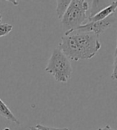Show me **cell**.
<instances>
[{
  "label": "cell",
  "instance_id": "cell-1",
  "mask_svg": "<svg viewBox=\"0 0 117 130\" xmlns=\"http://www.w3.org/2000/svg\"><path fill=\"white\" fill-rule=\"evenodd\" d=\"M100 48L99 36L83 32H72L64 34L58 45V48L69 60L74 61L92 59Z\"/></svg>",
  "mask_w": 117,
  "mask_h": 130
},
{
  "label": "cell",
  "instance_id": "cell-2",
  "mask_svg": "<svg viewBox=\"0 0 117 130\" xmlns=\"http://www.w3.org/2000/svg\"><path fill=\"white\" fill-rule=\"evenodd\" d=\"M89 6V1H71L66 12L61 19V27L64 32L75 29L87 23Z\"/></svg>",
  "mask_w": 117,
  "mask_h": 130
},
{
  "label": "cell",
  "instance_id": "cell-3",
  "mask_svg": "<svg viewBox=\"0 0 117 130\" xmlns=\"http://www.w3.org/2000/svg\"><path fill=\"white\" fill-rule=\"evenodd\" d=\"M45 71L53 75L56 81L66 83L71 78L73 68L70 60L57 48L52 53Z\"/></svg>",
  "mask_w": 117,
  "mask_h": 130
},
{
  "label": "cell",
  "instance_id": "cell-4",
  "mask_svg": "<svg viewBox=\"0 0 117 130\" xmlns=\"http://www.w3.org/2000/svg\"><path fill=\"white\" fill-rule=\"evenodd\" d=\"M116 23H117V15L115 12L108 18H106L105 19H103V20L98 22H88L75 29L64 32V34H69L72 32H92V34L99 36L100 34L106 31L109 28L112 27Z\"/></svg>",
  "mask_w": 117,
  "mask_h": 130
},
{
  "label": "cell",
  "instance_id": "cell-5",
  "mask_svg": "<svg viewBox=\"0 0 117 130\" xmlns=\"http://www.w3.org/2000/svg\"><path fill=\"white\" fill-rule=\"evenodd\" d=\"M116 7H117V1H112L111 3V4L108 5V6H106L105 8L101 10L100 12H98L94 16L89 18L88 19L87 23L88 22H98V21L103 20V19H105L106 18H108V16H110L112 14H113V13L115 12Z\"/></svg>",
  "mask_w": 117,
  "mask_h": 130
},
{
  "label": "cell",
  "instance_id": "cell-6",
  "mask_svg": "<svg viewBox=\"0 0 117 130\" xmlns=\"http://www.w3.org/2000/svg\"><path fill=\"white\" fill-rule=\"evenodd\" d=\"M0 116L3 117L4 118L7 119L10 122L15 123L16 125H20L21 123L18 121V119L11 112V110L9 109V107L5 104V102L0 99Z\"/></svg>",
  "mask_w": 117,
  "mask_h": 130
},
{
  "label": "cell",
  "instance_id": "cell-7",
  "mask_svg": "<svg viewBox=\"0 0 117 130\" xmlns=\"http://www.w3.org/2000/svg\"><path fill=\"white\" fill-rule=\"evenodd\" d=\"M91 2H92V6H89L88 18L94 16L101 10L105 8L108 5H110L112 1H96H96H91Z\"/></svg>",
  "mask_w": 117,
  "mask_h": 130
},
{
  "label": "cell",
  "instance_id": "cell-8",
  "mask_svg": "<svg viewBox=\"0 0 117 130\" xmlns=\"http://www.w3.org/2000/svg\"><path fill=\"white\" fill-rule=\"evenodd\" d=\"M70 3H71V0H59V1H57L56 12L57 14V18H59L60 20L64 16V13L66 12Z\"/></svg>",
  "mask_w": 117,
  "mask_h": 130
},
{
  "label": "cell",
  "instance_id": "cell-9",
  "mask_svg": "<svg viewBox=\"0 0 117 130\" xmlns=\"http://www.w3.org/2000/svg\"><path fill=\"white\" fill-rule=\"evenodd\" d=\"M13 30V25L8 23L0 22V37L6 36Z\"/></svg>",
  "mask_w": 117,
  "mask_h": 130
},
{
  "label": "cell",
  "instance_id": "cell-10",
  "mask_svg": "<svg viewBox=\"0 0 117 130\" xmlns=\"http://www.w3.org/2000/svg\"><path fill=\"white\" fill-rule=\"evenodd\" d=\"M112 79L114 80H117V48H115V58H114V63H113V70L112 74Z\"/></svg>",
  "mask_w": 117,
  "mask_h": 130
},
{
  "label": "cell",
  "instance_id": "cell-11",
  "mask_svg": "<svg viewBox=\"0 0 117 130\" xmlns=\"http://www.w3.org/2000/svg\"><path fill=\"white\" fill-rule=\"evenodd\" d=\"M39 130H69L68 128H54V127H49V126H45L43 125L38 124L35 126Z\"/></svg>",
  "mask_w": 117,
  "mask_h": 130
},
{
  "label": "cell",
  "instance_id": "cell-12",
  "mask_svg": "<svg viewBox=\"0 0 117 130\" xmlns=\"http://www.w3.org/2000/svg\"><path fill=\"white\" fill-rule=\"evenodd\" d=\"M97 130H115V129H113L112 128H111L109 125H106V126H105L103 128H99Z\"/></svg>",
  "mask_w": 117,
  "mask_h": 130
},
{
  "label": "cell",
  "instance_id": "cell-13",
  "mask_svg": "<svg viewBox=\"0 0 117 130\" xmlns=\"http://www.w3.org/2000/svg\"><path fill=\"white\" fill-rule=\"evenodd\" d=\"M30 130H39V129H37L35 127H30Z\"/></svg>",
  "mask_w": 117,
  "mask_h": 130
},
{
  "label": "cell",
  "instance_id": "cell-14",
  "mask_svg": "<svg viewBox=\"0 0 117 130\" xmlns=\"http://www.w3.org/2000/svg\"><path fill=\"white\" fill-rule=\"evenodd\" d=\"M3 130H10V129L9 128H3Z\"/></svg>",
  "mask_w": 117,
  "mask_h": 130
},
{
  "label": "cell",
  "instance_id": "cell-15",
  "mask_svg": "<svg viewBox=\"0 0 117 130\" xmlns=\"http://www.w3.org/2000/svg\"><path fill=\"white\" fill-rule=\"evenodd\" d=\"M1 21H2V15L0 14V22H1Z\"/></svg>",
  "mask_w": 117,
  "mask_h": 130
},
{
  "label": "cell",
  "instance_id": "cell-16",
  "mask_svg": "<svg viewBox=\"0 0 117 130\" xmlns=\"http://www.w3.org/2000/svg\"><path fill=\"white\" fill-rule=\"evenodd\" d=\"M115 14H116V15H117V7H116V10H115Z\"/></svg>",
  "mask_w": 117,
  "mask_h": 130
},
{
  "label": "cell",
  "instance_id": "cell-17",
  "mask_svg": "<svg viewBox=\"0 0 117 130\" xmlns=\"http://www.w3.org/2000/svg\"><path fill=\"white\" fill-rule=\"evenodd\" d=\"M116 48H117V43H116Z\"/></svg>",
  "mask_w": 117,
  "mask_h": 130
}]
</instances>
